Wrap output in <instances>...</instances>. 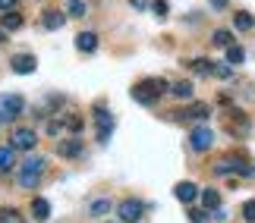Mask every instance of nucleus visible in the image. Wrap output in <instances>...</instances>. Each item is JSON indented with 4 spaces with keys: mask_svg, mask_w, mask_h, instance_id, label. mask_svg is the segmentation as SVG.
<instances>
[{
    "mask_svg": "<svg viewBox=\"0 0 255 223\" xmlns=\"http://www.w3.org/2000/svg\"><path fill=\"white\" fill-rule=\"evenodd\" d=\"M243 217H246L249 223H255V198H252V201H246V205H243Z\"/></svg>",
    "mask_w": 255,
    "mask_h": 223,
    "instance_id": "obj_27",
    "label": "nucleus"
},
{
    "mask_svg": "<svg viewBox=\"0 0 255 223\" xmlns=\"http://www.w3.org/2000/svg\"><path fill=\"white\" fill-rule=\"evenodd\" d=\"M170 94H173V98H180V101H192V82H176V85H170Z\"/></svg>",
    "mask_w": 255,
    "mask_h": 223,
    "instance_id": "obj_18",
    "label": "nucleus"
},
{
    "mask_svg": "<svg viewBox=\"0 0 255 223\" xmlns=\"http://www.w3.org/2000/svg\"><path fill=\"white\" fill-rule=\"evenodd\" d=\"M233 25H237L240 32H249V28L255 25V19H252L249 13H237V16H233Z\"/></svg>",
    "mask_w": 255,
    "mask_h": 223,
    "instance_id": "obj_24",
    "label": "nucleus"
},
{
    "mask_svg": "<svg viewBox=\"0 0 255 223\" xmlns=\"http://www.w3.org/2000/svg\"><path fill=\"white\" fill-rule=\"evenodd\" d=\"M208 3H211V6H218V9H221V6H227V3H230V0H208Z\"/></svg>",
    "mask_w": 255,
    "mask_h": 223,
    "instance_id": "obj_35",
    "label": "nucleus"
},
{
    "mask_svg": "<svg viewBox=\"0 0 255 223\" xmlns=\"http://www.w3.org/2000/svg\"><path fill=\"white\" fill-rule=\"evenodd\" d=\"M32 217H35L38 223H44L47 217H51V205H47L44 198H32Z\"/></svg>",
    "mask_w": 255,
    "mask_h": 223,
    "instance_id": "obj_15",
    "label": "nucleus"
},
{
    "mask_svg": "<svg viewBox=\"0 0 255 223\" xmlns=\"http://www.w3.org/2000/svg\"><path fill=\"white\" fill-rule=\"evenodd\" d=\"M214 75H218V79H230V66H224V63H214Z\"/></svg>",
    "mask_w": 255,
    "mask_h": 223,
    "instance_id": "obj_29",
    "label": "nucleus"
},
{
    "mask_svg": "<svg viewBox=\"0 0 255 223\" xmlns=\"http://www.w3.org/2000/svg\"><path fill=\"white\" fill-rule=\"evenodd\" d=\"M142 211H145V205H142V201H135V198H126V201H120V205H117V214H120L123 223L142 220Z\"/></svg>",
    "mask_w": 255,
    "mask_h": 223,
    "instance_id": "obj_4",
    "label": "nucleus"
},
{
    "mask_svg": "<svg viewBox=\"0 0 255 223\" xmlns=\"http://www.w3.org/2000/svg\"><path fill=\"white\" fill-rule=\"evenodd\" d=\"M66 126H70L73 132H79V129H82V120H79V116H70V120H66Z\"/></svg>",
    "mask_w": 255,
    "mask_h": 223,
    "instance_id": "obj_31",
    "label": "nucleus"
},
{
    "mask_svg": "<svg viewBox=\"0 0 255 223\" xmlns=\"http://www.w3.org/2000/svg\"><path fill=\"white\" fill-rule=\"evenodd\" d=\"M151 9H154V13H158V16L164 19V16H167V9H170V6H167V0H154V3H151Z\"/></svg>",
    "mask_w": 255,
    "mask_h": 223,
    "instance_id": "obj_28",
    "label": "nucleus"
},
{
    "mask_svg": "<svg viewBox=\"0 0 255 223\" xmlns=\"http://www.w3.org/2000/svg\"><path fill=\"white\" fill-rule=\"evenodd\" d=\"M195 75H214V63L211 60H205V57H199V60H189L186 63Z\"/></svg>",
    "mask_w": 255,
    "mask_h": 223,
    "instance_id": "obj_16",
    "label": "nucleus"
},
{
    "mask_svg": "<svg viewBox=\"0 0 255 223\" xmlns=\"http://www.w3.org/2000/svg\"><path fill=\"white\" fill-rule=\"evenodd\" d=\"M63 22H66V13H60V9H47V13L41 16V25L51 28V32H54V28H60Z\"/></svg>",
    "mask_w": 255,
    "mask_h": 223,
    "instance_id": "obj_14",
    "label": "nucleus"
},
{
    "mask_svg": "<svg viewBox=\"0 0 255 223\" xmlns=\"http://www.w3.org/2000/svg\"><path fill=\"white\" fill-rule=\"evenodd\" d=\"M107 211H111V198H95L88 205V217H104Z\"/></svg>",
    "mask_w": 255,
    "mask_h": 223,
    "instance_id": "obj_17",
    "label": "nucleus"
},
{
    "mask_svg": "<svg viewBox=\"0 0 255 223\" xmlns=\"http://www.w3.org/2000/svg\"><path fill=\"white\" fill-rule=\"evenodd\" d=\"M76 47H79L82 54H95L98 51V35L95 32H79L76 35Z\"/></svg>",
    "mask_w": 255,
    "mask_h": 223,
    "instance_id": "obj_13",
    "label": "nucleus"
},
{
    "mask_svg": "<svg viewBox=\"0 0 255 223\" xmlns=\"http://www.w3.org/2000/svg\"><path fill=\"white\" fill-rule=\"evenodd\" d=\"M202 205L208 208V211H218V205H221V195H218L214 189H205V192H202Z\"/></svg>",
    "mask_w": 255,
    "mask_h": 223,
    "instance_id": "obj_22",
    "label": "nucleus"
},
{
    "mask_svg": "<svg viewBox=\"0 0 255 223\" xmlns=\"http://www.w3.org/2000/svg\"><path fill=\"white\" fill-rule=\"evenodd\" d=\"M211 110L208 104H192L189 110H176V120H208Z\"/></svg>",
    "mask_w": 255,
    "mask_h": 223,
    "instance_id": "obj_11",
    "label": "nucleus"
},
{
    "mask_svg": "<svg viewBox=\"0 0 255 223\" xmlns=\"http://www.w3.org/2000/svg\"><path fill=\"white\" fill-rule=\"evenodd\" d=\"M16 6V0H0V9H3V13H6V9H13Z\"/></svg>",
    "mask_w": 255,
    "mask_h": 223,
    "instance_id": "obj_33",
    "label": "nucleus"
},
{
    "mask_svg": "<svg viewBox=\"0 0 255 223\" xmlns=\"http://www.w3.org/2000/svg\"><path fill=\"white\" fill-rule=\"evenodd\" d=\"M189 220H192V223H205L208 217H205V211H195V208H192V211H189Z\"/></svg>",
    "mask_w": 255,
    "mask_h": 223,
    "instance_id": "obj_30",
    "label": "nucleus"
},
{
    "mask_svg": "<svg viewBox=\"0 0 255 223\" xmlns=\"http://www.w3.org/2000/svg\"><path fill=\"white\" fill-rule=\"evenodd\" d=\"M22 113V98L19 94H0V123H9Z\"/></svg>",
    "mask_w": 255,
    "mask_h": 223,
    "instance_id": "obj_3",
    "label": "nucleus"
},
{
    "mask_svg": "<svg viewBox=\"0 0 255 223\" xmlns=\"http://www.w3.org/2000/svg\"><path fill=\"white\" fill-rule=\"evenodd\" d=\"M129 3H132L135 9H145V6H148V0H129Z\"/></svg>",
    "mask_w": 255,
    "mask_h": 223,
    "instance_id": "obj_34",
    "label": "nucleus"
},
{
    "mask_svg": "<svg viewBox=\"0 0 255 223\" xmlns=\"http://www.w3.org/2000/svg\"><path fill=\"white\" fill-rule=\"evenodd\" d=\"M6 41V32H3V28H0V44H3Z\"/></svg>",
    "mask_w": 255,
    "mask_h": 223,
    "instance_id": "obj_36",
    "label": "nucleus"
},
{
    "mask_svg": "<svg viewBox=\"0 0 255 223\" xmlns=\"http://www.w3.org/2000/svg\"><path fill=\"white\" fill-rule=\"evenodd\" d=\"M189 145L195 151H208L211 145H214V132L211 129H205V126H199V129H192L189 132Z\"/></svg>",
    "mask_w": 255,
    "mask_h": 223,
    "instance_id": "obj_7",
    "label": "nucleus"
},
{
    "mask_svg": "<svg viewBox=\"0 0 255 223\" xmlns=\"http://www.w3.org/2000/svg\"><path fill=\"white\" fill-rule=\"evenodd\" d=\"M0 223H22V217H19V211H13V208H3L0 211Z\"/></svg>",
    "mask_w": 255,
    "mask_h": 223,
    "instance_id": "obj_25",
    "label": "nucleus"
},
{
    "mask_svg": "<svg viewBox=\"0 0 255 223\" xmlns=\"http://www.w3.org/2000/svg\"><path fill=\"white\" fill-rule=\"evenodd\" d=\"M243 60H246V51H243L240 44H230L227 47V66H240Z\"/></svg>",
    "mask_w": 255,
    "mask_h": 223,
    "instance_id": "obj_21",
    "label": "nucleus"
},
{
    "mask_svg": "<svg viewBox=\"0 0 255 223\" xmlns=\"http://www.w3.org/2000/svg\"><path fill=\"white\" fill-rule=\"evenodd\" d=\"M9 145H13L16 151H32L35 145H38V135H35V129H16Z\"/></svg>",
    "mask_w": 255,
    "mask_h": 223,
    "instance_id": "obj_6",
    "label": "nucleus"
},
{
    "mask_svg": "<svg viewBox=\"0 0 255 223\" xmlns=\"http://www.w3.org/2000/svg\"><path fill=\"white\" fill-rule=\"evenodd\" d=\"M66 13L70 16H85V0H70V3H66Z\"/></svg>",
    "mask_w": 255,
    "mask_h": 223,
    "instance_id": "obj_26",
    "label": "nucleus"
},
{
    "mask_svg": "<svg viewBox=\"0 0 255 223\" xmlns=\"http://www.w3.org/2000/svg\"><path fill=\"white\" fill-rule=\"evenodd\" d=\"M214 173H218V176H230V173H243V176H249V167H243L240 160H221L218 167H214Z\"/></svg>",
    "mask_w": 255,
    "mask_h": 223,
    "instance_id": "obj_12",
    "label": "nucleus"
},
{
    "mask_svg": "<svg viewBox=\"0 0 255 223\" xmlns=\"http://www.w3.org/2000/svg\"><path fill=\"white\" fill-rule=\"evenodd\" d=\"M211 41L218 44V47H230V44H233V32H227V28H218V32L211 35Z\"/></svg>",
    "mask_w": 255,
    "mask_h": 223,
    "instance_id": "obj_23",
    "label": "nucleus"
},
{
    "mask_svg": "<svg viewBox=\"0 0 255 223\" xmlns=\"http://www.w3.org/2000/svg\"><path fill=\"white\" fill-rule=\"evenodd\" d=\"M16 163V148L13 145H3V148H0V170H9Z\"/></svg>",
    "mask_w": 255,
    "mask_h": 223,
    "instance_id": "obj_19",
    "label": "nucleus"
},
{
    "mask_svg": "<svg viewBox=\"0 0 255 223\" xmlns=\"http://www.w3.org/2000/svg\"><path fill=\"white\" fill-rule=\"evenodd\" d=\"M173 195L183 201V205H192L195 198L202 195V189L195 186V182H176V189H173Z\"/></svg>",
    "mask_w": 255,
    "mask_h": 223,
    "instance_id": "obj_9",
    "label": "nucleus"
},
{
    "mask_svg": "<svg viewBox=\"0 0 255 223\" xmlns=\"http://www.w3.org/2000/svg\"><path fill=\"white\" fill-rule=\"evenodd\" d=\"M95 123H98V142L104 145L107 139H111V129H114V116L107 113V110L101 107V104L95 107Z\"/></svg>",
    "mask_w": 255,
    "mask_h": 223,
    "instance_id": "obj_5",
    "label": "nucleus"
},
{
    "mask_svg": "<svg viewBox=\"0 0 255 223\" xmlns=\"http://www.w3.org/2000/svg\"><path fill=\"white\" fill-rule=\"evenodd\" d=\"M63 126H66V123H57V120H54V123H47V132H51V135H57V132L63 129Z\"/></svg>",
    "mask_w": 255,
    "mask_h": 223,
    "instance_id": "obj_32",
    "label": "nucleus"
},
{
    "mask_svg": "<svg viewBox=\"0 0 255 223\" xmlns=\"http://www.w3.org/2000/svg\"><path fill=\"white\" fill-rule=\"evenodd\" d=\"M35 66H38V60L32 54H16L13 60H9V70L13 73H19V75H28V73H35Z\"/></svg>",
    "mask_w": 255,
    "mask_h": 223,
    "instance_id": "obj_8",
    "label": "nucleus"
},
{
    "mask_svg": "<svg viewBox=\"0 0 255 223\" xmlns=\"http://www.w3.org/2000/svg\"><path fill=\"white\" fill-rule=\"evenodd\" d=\"M82 139H63L60 145H57V154H60V157H79L82 154Z\"/></svg>",
    "mask_w": 255,
    "mask_h": 223,
    "instance_id": "obj_10",
    "label": "nucleus"
},
{
    "mask_svg": "<svg viewBox=\"0 0 255 223\" xmlns=\"http://www.w3.org/2000/svg\"><path fill=\"white\" fill-rule=\"evenodd\" d=\"M16 28H22V16L13 13V9H6L3 13V32H16Z\"/></svg>",
    "mask_w": 255,
    "mask_h": 223,
    "instance_id": "obj_20",
    "label": "nucleus"
},
{
    "mask_svg": "<svg viewBox=\"0 0 255 223\" xmlns=\"http://www.w3.org/2000/svg\"><path fill=\"white\" fill-rule=\"evenodd\" d=\"M167 88H170L167 79H142V82L132 88V101H139V104H154Z\"/></svg>",
    "mask_w": 255,
    "mask_h": 223,
    "instance_id": "obj_1",
    "label": "nucleus"
},
{
    "mask_svg": "<svg viewBox=\"0 0 255 223\" xmlns=\"http://www.w3.org/2000/svg\"><path fill=\"white\" fill-rule=\"evenodd\" d=\"M41 173H44V157H28L22 167H19V186L22 189H35L38 186V179H41Z\"/></svg>",
    "mask_w": 255,
    "mask_h": 223,
    "instance_id": "obj_2",
    "label": "nucleus"
}]
</instances>
